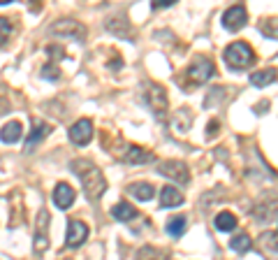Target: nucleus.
Returning a JSON list of instances; mask_svg holds the SVG:
<instances>
[{"instance_id": "1", "label": "nucleus", "mask_w": 278, "mask_h": 260, "mask_svg": "<svg viewBox=\"0 0 278 260\" xmlns=\"http://www.w3.org/2000/svg\"><path fill=\"white\" fill-rule=\"evenodd\" d=\"M70 170L81 179L83 193L88 195V200H100L105 195V191H107L105 176H102V172H100L90 161H86V158H75V161L70 163Z\"/></svg>"}, {"instance_id": "2", "label": "nucleus", "mask_w": 278, "mask_h": 260, "mask_svg": "<svg viewBox=\"0 0 278 260\" xmlns=\"http://www.w3.org/2000/svg\"><path fill=\"white\" fill-rule=\"evenodd\" d=\"M225 61L230 68L243 70L255 61V54H253V49L246 42H234V44H230L225 49Z\"/></svg>"}, {"instance_id": "3", "label": "nucleus", "mask_w": 278, "mask_h": 260, "mask_svg": "<svg viewBox=\"0 0 278 260\" xmlns=\"http://www.w3.org/2000/svg\"><path fill=\"white\" fill-rule=\"evenodd\" d=\"M142 102L146 105V107L151 109V112H156V114H162L167 109V93L162 86L153 84V82H146V84L142 86Z\"/></svg>"}, {"instance_id": "4", "label": "nucleus", "mask_w": 278, "mask_h": 260, "mask_svg": "<svg viewBox=\"0 0 278 260\" xmlns=\"http://www.w3.org/2000/svg\"><path fill=\"white\" fill-rule=\"evenodd\" d=\"M49 35L65 40H83L86 38V26L75 21V19H58L49 26Z\"/></svg>"}, {"instance_id": "5", "label": "nucleus", "mask_w": 278, "mask_h": 260, "mask_svg": "<svg viewBox=\"0 0 278 260\" xmlns=\"http://www.w3.org/2000/svg\"><path fill=\"white\" fill-rule=\"evenodd\" d=\"M213 75H216V65H213L209 58H204V56L195 58V61L188 65V77L193 84H204V82H209Z\"/></svg>"}, {"instance_id": "6", "label": "nucleus", "mask_w": 278, "mask_h": 260, "mask_svg": "<svg viewBox=\"0 0 278 260\" xmlns=\"http://www.w3.org/2000/svg\"><path fill=\"white\" fill-rule=\"evenodd\" d=\"M49 221H51L49 212H46V209H40L38 221H35V239H33L35 253H44L46 249H49Z\"/></svg>"}, {"instance_id": "7", "label": "nucleus", "mask_w": 278, "mask_h": 260, "mask_svg": "<svg viewBox=\"0 0 278 260\" xmlns=\"http://www.w3.org/2000/svg\"><path fill=\"white\" fill-rule=\"evenodd\" d=\"M158 172L167 179H174L176 184H186L190 179V172H188V165L181 161H162L158 163Z\"/></svg>"}, {"instance_id": "8", "label": "nucleus", "mask_w": 278, "mask_h": 260, "mask_svg": "<svg viewBox=\"0 0 278 260\" xmlns=\"http://www.w3.org/2000/svg\"><path fill=\"white\" fill-rule=\"evenodd\" d=\"M246 21H248V12H246L243 5H232V7H227L225 14H223V26L232 33L241 31V28L246 26Z\"/></svg>"}, {"instance_id": "9", "label": "nucleus", "mask_w": 278, "mask_h": 260, "mask_svg": "<svg viewBox=\"0 0 278 260\" xmlns=\"http://www.w3.org/2000/svg\"><path fill=\"white\" fill-rule=\"evenodd\" d=\"M93 139V123L90 119H79V121L70 128V142L79 146H86Z\"/></svg>"}, {"instance_id": "10", "label": "nucleus", "mask_w": 278, "mask_h": 260, "mask_svg": "<svg viewBox=\"0 0 278 260\" xmlns=\"http://www.w3.org/2000/svg\"><path fill=\"white\" fill-rule=\"evenodd\" d=\"M86 237H88V225L83 221H70L68 232H65V244L70 249H77L86 242Z\"/></svg>"}, {"instance_id": "11", "label": "nucleus", "mask_w": 278, "mask_h": 260, "mask_svg": "<svg viewBox=\"0 0 278 260\" xmlns=\"http://www.w3.org/2000/svg\"><path fill=\"white\" fill-rule=\"evenodd\" d=\"M75 198H77V193L70 184H58L53 188V202H56L58 209H70V207L75 205Z\"/></svg>"}, {"instance_id": "12", "label": "nucleus", "mask_w": 278, "mask_h": 260, "mask_svg": "<svg viewBox=\"0 0 278 260\" xmlns=\"http://www.w3.org/2000/svg\"><path fill=\"white\" fill-rule=\"evenodd\" d=\"M183 202V193L176 188V186H165L160 191V207L162 209H172V207H179Z\"/></svg>"}, {"instance_id": "13", "label": "nucleus", "mask_w": 278, "mask_h": 260, "mask_svg": "<svg viewBox=\"0 0 278 260\" xmlns=\"http://www.w3.org/2000/svg\"><path fill=\"white\" fill-rule=\"evenodd\" d=\"M23 135V126L19 121H9L2 126V130H0V139L5 142V144H16L19 139H21Z\"/></svg>"}, {"instance_id": "14", "label": "nucleus", "mask_w": 278, "mask_h": 260, "mask_svg": "<svg viewBox=\"0 0 278 260\" xmlns=\"http://www.w3.org/2000/svg\"><path fill=\"white\" fill-rule=\"evenodd\" d=\"M193 121H195V119H193V114H190V109L181 107L179 112L172 116V128L176 130V132H181V135H183V132H188V130H190Z\"/></svg>"}, {"instance_id": "15", "label": "nucleus", "mask_w": 278, "mask_h": 260, "mask_svg": "<svg viewBox=\"0 0 278 260\" xmlns=\"http://www.w3.org/2000/svg\"><path fill=\"white\" fill-rule=\"evenodd\" d=\"M125 161L132 163V165H144V163H153L156 161V156L142 146H130L128 151H125Z\"/></svg>"}, {"instance_id": "16", "label": "nucleus", "mask_w": 278, "mask_h": 260, "mask_svg": "<svg viewBox=\"0 0 278 260\" xmlns=\"http://www.w3.org/2000/svg\"><path fill=\"white\" fill-rule=\"evenodd\" d=\"M125 191L132 195V198H137L139 202H149L153 195H156V188L151 184H146V181H139V184H130Z\"/></svg>"}, {"instance_id": "17", "label": "nucleus", "mask_w": 278, "mask_h": 260, "mask_svg": "<svg viewBox=\"0 0 278 260\" xmlns=\"http://www.w3.org/2000/svg\"><path fill=\"white\" fill-rule=\"evenodd\" d=\"M253 216H255L260 223H274L276 221V200H271L269 205H260L253 209Z\"/></svg>"}, {"instance_id": "18", "label": "nucleus", "mask_w": 278, "mask_h": 260, "mask_svg": "<svg viewBox=\"0 0 278 260\" xmlns=\"http://www.w3.org/2000/svg\"><path fill=\"white\" fill-rule=\"evenodd\" d=\"M112 216L116 221H132L137 216V209L135 207H130L128 202H119V205L112 207Z\"/></svg>"}, {"instance_id": "19", "label": "nucleus", "mask_w": 278, "mask_h": 260, "mask_svg": "<svg viewBox=\"0 0 278 260\" xmlns=\"http://www.w3.org/2000/svg\"><path fill=\"white\" fill-rule=\"evenodd\" d=\"M276 82V70H260V72H253L250 75V84L253 86H269Z\"/></svg>"}, {"instance_id": "20", "label": "nucleus", "mask_w": 278, "mask_h": 260, "mask_svg": "<svg viewBox=\"0 0 278 260\" xmlns=\"http://www.w3.org/2000/svg\"><path fill=\"white\" fill-rule=\"evenodd\" d=\"M186 225H188L186 216H174V218L167 221L165 230H167V235H169V237H181V235L186 232Z\"/></svg>"}, {"instance_id": "21", "label": "nucleus", "mask_w": 278, "mask_h": 260, "mask_svg": "<svg viewBox=\"0 0 278 260\" xmlns=\"http://www.w3.org/2000/svg\"><path fill=\"white\" fill-rule=\"evenodd\" d=\"M216 228H218L220 232H232V230L237 228V216H234L232 212H220V214L216 216Z\"/></svg>"}, {"instance_id": "22", "label": "nucleus", "mask_w": 278, "mask_h": 260, "mask_svg": "<svg viewBox=\"0 0 278 260\" xmlns=\"http://www.w3.org/2000/svg\"><path fill=\"white\" fill-rule=\"evenodd\" d=\"M46 132H49V126H46L44 121H35V123H33V132L28 135V142H26V146L38 144L40 139L46 137Z\"/></svg>"}, {"instance_id": "23", "label": "nucleus", "mask_w": 278, "mask_h": 260, "mask_svg": "<svg viewBox=\"0 0 278 260\" xmlns=\"http://www.w3.org/2000/svg\"><path fill=\"white\" fill-rule=\"evenodd\" d=\"M223 93H227L225 86H216V88H211L209 95L204 98V107L209 109V107H216V105H220V102H223V98H225Z\"/></svg>"}, {"instance_id": "24", "label": "nucleus", "mask_w": 278, "mask_h": 260, "mask_svg": "<svg viewBox=\"0 0 278 260\" xmlns=\"http://www.w3.org/2000/svg\"><path fill=\"white\" fill-rule=\"evenodd\" d=\"M230 249L237 253H243L250 249V237L246 235V232H239V235H234L232 242H230Z\"/></svg>"}, {"instance_id": "25", "label": "nucleus", "mask_w": 278, "mask_h": 260, "mask_svg": "<svg viewBox=\"0 0 278 260\" xmlns=\"http://www.w3.org/2000/svg\"><path fill=\"white\" fill-rule=\"evenodd\" d=\"M12 35H14V23H12V19L0 16V44H5Z\"/></svg>"}, {"instance_id": "26", "label": "nucleus", "mask_w": 278, "mask_h": 260, "mask_svg": "<svg viewBox=\"0 0 278 260\" xmlns=\"http://www.w3.org/2000/svg\"><path fill=\"white\" fill-rule=\"evenodd\" d=\"M139 260H165V253L158 251L156 246H144L139 251Z\"/></svg>"}, {"instance_id": "27", "label": "nucleus", "mask_w": 278, "mask_h": 260, "mask_svg": "<svg viewBox=\"0 0 278 260\" xmlns=\"http://www.w3.org/2000/svg\"><path fill=\"white\" fill-rule=\"evenodd\" d=\"M12 109V102H9V91L0 84V114H7Z\"/></svg>"}, {"instance_id": "28", "label": "nucleus", "mask_w": 278, "mask_h": 260, "mask_svg": "<svg viewBox=\"0 0 278 260\" xmlns=\"http://www.w3.org/2000/svg\"><path fill=\"white\" fill-rule=\"evenodd\" d=\"M42 75H44V79H49V82H58L60 70L56 68V65H51V63H46L44 68H42Z\"/></svg>"}, {"instance_id": "29", "label": "nucleus", "mask_w": 278, "mask_h": 260, "mask_svg": "<svg viewBox=\"0 0 278 260\" xmlns=\"http://www.w3.org/2000/svg\"><path fill=\"white\" fill-rule=\"evenodd\" d=\"M174 2H176V0H156V2H153V7L158 9V7H172Z\"/></svg>"}, {"instance_id": "30", "label": "nucleus", "mask_w": 278, "mask_h": 260, "mask_svg": "<svg viewBox=\"0 0 278 260\" xmlns=\"http://www.w3.org/2000/svg\"><path fill=\"white\" fill-rule=\"evenodd\" d=\"M65 260H70V258H65Z\"/></svg>"}, {"instance_id": "31", "label": "nucleus", "mask_w": 278, "mask_h": 260, "mask_svg": "<svg viewBox=\"0 0 278 260\" xmlns=\"http://www.w3.org/2000/svg\"><path fill=\"white\" fill-rule=\"evenodd\" d=\"M165 260H167V258H165Z\"/></svg>"}]
</instances>
